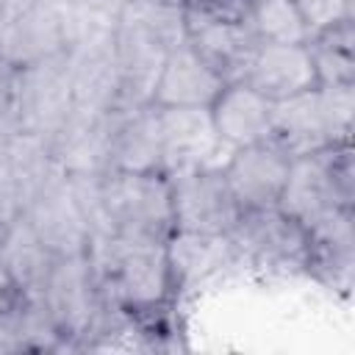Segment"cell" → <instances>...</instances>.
I'll return each instance as SVG.
<instances>
[{
	"label": "cell",
	"mask_w": 355,
	"mask_h": 355,
	"mask_svg": "<svg viewBox=\"0 0 355 355\" xmlns=\"http://www.w3.org/2000/svg\"><path fill=\"white\" fill-rule=\"evenodd\" d=\"M114 47L122 83L119 108L150 105L164 61L178 47L166 22L139 3H125L114 31Z\"/></svg>",
	"instance_id": "4"
},
{
	"label": "cell",
	"mask_w": 355,
	"mask_h": 355,
	"mask_svg": "<svg viewBox=\"0 0 355 355\" xmlns=\"http://www.w3.org/2000/svg\"><path fill=\"white\" fill-rule=\"evenodd\" d=\"M161 122V172H183V169H205L222 166L233 153L216 133L211 119V108H183L169 105L158 108Z\"/></svg>",
	"instance_id": "10"
},
{
	"label": "cell",
	"mask_w": 355,
	"mask_h": 355,
	"mask_svg": "<svg viewBox=\"0 0 355 355\" xmlns=\"http://www.w3.org/2000/svg\"><path fill=\"white\" fill-rule=\"evenodd\" d=\"M288 166H291V155L275 139H263L233 150L222 164V175L239 208L255 211V208L277 205Z\"/></svg>",
	"instance_id": "11"
},
{
	"label": "cell",
	"mask_w": 355,
	"mask_h": 355,
	"mask_svg": "<svg viewBox=\"0 0 355 355\" xmlns=\"http://www.w3.org/2000/svg\"><path fill=\"white\" fill-rule=\"evenodd\" d=\"M3 158L17 180V189L22 194V208L28 205V200L61 169L53 158L50 141L25 130H11L3 141Z\"/></svg>",
	"instance_id": "25"
},
{
	"label": "cell",
	"mask_w": 355,
	"mask_h": 355,
	"mask_svg": "<svg viewBox=\"0 0 355 355\" xmlns=\"http://www.w3.org/2000/svg\"><path fill=\"white\" fill-rule=\"evenodd\" d=\"M33 233L53 255H83L89 247V225L75 202L69 178L58 169L22 208Z\"/></svg>",
	"instance_id": "12"
},
{
	"label": "cell",
	"mask_w": 355,
	"mask_h": 355,
	"mask_svg": "<svg viewBox=\"0 0 355 355\" xmlns=\"http://www.w3.org/2000/svg\"><path fill=\"white\" fill-rule=\"evenodd\" d=\"M130 3V0H128ZM147 3H169V6H186V0H147Z\"/></svg>",
	"instance_id": "33"
},
{
	"label": "cell",
	"mask_w": 355,
	"mask_h": 355,
	"mask_svg": "<svg viewBox=\"0 0 355 355\" xmlns=\"http://www.w3.org/2000/svg\"><path fill=\"white\" fill-rule=\"evenodd\" d=\"M19 214H22V194H19L17 180L3 158V150H0V227L14 222Z\"/></svg>",
	"instance_id": "31"
},
{
	"label": "cell",
	"mask_w": 355,
	"mask_h": 355,
	"mask_svg": "<svg viewBox=\"0 0 355 355\" xmlns=\"http://www.w3.org/2000/svg\"><path fill=\"white\" fill-rule=\"evenodd\" d=\"M222 86H225V80L219 78V72L214 67H208L189 42H183L164 61V69H161L155 92H153V105H158V108H169V105L208 108L216 100V94L222 92Z\"/></svg>",
	"instance_id": "19"
},
{
	"label": "cell",
	"mask_w": 355,
	"mask_h": 355,
	"mask_svg": "<svg viewBox=\"0 0 355 355\" xmlns=\"http://www.w3.org/2000/svg\"><path fill=\"white\" fill-rule=\"evenodd\" d=\"M311 36L344 17H355L352 14V0H294Z\"/></svg>",
	"instance_id": "28"
},
{
	"label": "cell",
	"mask_w": 355,
	"mask_h": 355,
	"mask_svg": "<svg viewBox=\"0 0 355 355\" xmlns=\"http://www.w3.org/2000/svg\"><path fill=\"white\" fill-rule=\"evenodd\" d=\"M308 230V261L305 272L313 275L330 291L347 294L355 272V230L352 208H333L316 219Z\"/></svg>",
	"instance_id": "15"
},
{
	"label": "cell",
	"mask_w": 355,
	"mask_h": 355,
	"mask_svg": "<svg viewBox=\"0 0 355 355\" xmlns=\"http://www.w3.org/2000/svg\"><path fill=\"white\" fill-rule=\"evenodd\" d=\"M108 3H114V6H116V8H122V6H125V3H128V0H108Z\"/></svg>",
	"instance_id": "35"
},
{
	"label": "cell",
	"mask_w": 355,
	"mask_h": 355,
	"mask_svg": "<svg viewBox=\"0 0 355 355\" xmlns=\"http://www.w3.org/2000/svg\"><path fill=\"white\" fill-rule=\"evenodd\" d=\"M255 0H186V11L219 19H247Z\"/></svg>",
	"instance_id": "30"
},
{
	"label": "cell",
	"mask_w": 355,
	"mask_h": 355,
	"mask_svg": "<svg viewBox=\"0 0 355 355\" xmlns=\"http://www.w3.org/2000/svg\"><path fill=\"white\" fill-rule=\"evenodd\" d=\"M103 208L114 236L166 244L175 233L172 191L164 172H103Z\"/></svg>",
	"instance_id": "2"
},
{
	"label": "cell",
	"mask_w": 355,
	"mask_h": 355,
	"mask_svg": "<svg viewBox=\"0 0 355 355\" xmlns=\"http://www.w3.org/2000/svg\"><path fill=\"white\" fill-rule=\"evenodd\" d=\"M42 302L50 311L58 333L64 336L67 347H86L97 319L103 316L105 305L94 275L92 263L83 255H55L53 269L47 275Z\"/></svg>",
	"instance_id": "6"
},
{
	"label": "cell",
	"mask_w": 355,
	"mask_h": 355,
	"mask_svg": "<svg viewBox=\"0 0 355 355\" xmlns=\"http://www.w3.org/2000/svg\"><path fill=\"white\" fill-rule=\"evenodd\" d=\"M72 108L75 103H72V86H69V69L64 53L19 69L17 108H14L17 130L50 141Z\"/></svg>",
	"instance_id": "9"
},
{
	"label": "cell",
	"mask_w": 355,
	"mask_h": 355,
	"mask_svg": "<svg viewBox=\"0 0 355 355\" xmlns=\"http://www.w3.org/2000/svg\"><path fill=\"white\" fill-rule=\"evenodd\" d=\"M119 108L89 111L72 108L64 125L53 133L50 150L67 175H94L111 169V141Z\"/></svg>",
	"instance_id": "13"
},
{
	"label": "cell",
	"mask_w": 355,
	"mask_h": 355,
	"mask_svg": "<svg viewBox=\"0 0 355 355\" xmlns=\"http://www.w3.org/2000/svg\"><path fill=\"white\" fill-rule=\"evenodd\" d=\"M186 42L208 67L219 72L225 83L244 80L261 44L247 19H219L197 11H186Z\"/></svg>",
	"instance_id": "14"
},
{
	"label": "cell",
	"mask_w": 355,
	"mask_h": 355,
	"mask_svg": "<svg viewBox=\"0 0 355 355\" xmlns=\"http://www.w3.org/2000/svg\"><path fill=\"white\" fill-rule=\"evenodd\" d=\"M352 136L344 103L333 89L316 86L302 94L275 103L272 139L291 155L319 153L333 144H347Z\"/></svg>",
	"instance_id": "5"
},
{
	"label": "cell",
	"mask_w": 355,
	"mask_h": 355,
	"mask_svg": "<svg viewBox=\"0 0 355 355\" xmlns=\"http://www.w3.org/2000/svg\"><path fill=\"white\" fill-rule=\"evenodd\" d=\"M25 6H31V3H28V0H0V31H3Z\"/></svg>",
	"instance_id": "32"
},
{
	"label": "cell",
	"mask_w": 355,
	"mask_h": 355,
	"mask_svg": "<svg viewBox=\"0 0 355 355\" xmlns=\"http://www.w3.org/2000/svg\"><path fill=\"white\" fill-rule=\"evenodd\" d=\"M55 8L64 31V53L86 42L108 39L116 31L119 8L108 0H61Z\"/></svg>",
	"instance_id": "26"
},
{
	"label": "cell",
	"mask_w": 355,
	"mask_h": 355,
	"mask_svg": "<svg viewBox=\"0 0 355 355\" xmlns=\"http://www.w3.org/2000/svg\"><path fill=\"white\" fill-rule=\"evenodd\" d=\"M319 86L355 83V17H344L308 39Z\"/></svg>",
	"instance_id": "24"
},
{
	"label": "cell",
	"mask_w": 355,
	"mask_h": 355,
	"mask_svg": "<svg viewBox=\"0 0 355 355\" xmlns=\"http://www.w3.org/2000/svg\"><path fill=\"white\" fill-rule=\"evenodd\" d=\"M53 261H55V255L33 233L25 214H19L14 222L3 225V230H0V269L6 272V277L11 280V286L22 297L42 300Z\"/></svg>",
	"instance_id": "21"
},
{
	"label": "cell",
	"mask_w": 355,
	"mask_h": 355,
	"mask_svg": "<svg viewBox=\"0 0 355 355\" xmlns=\"http://www.w3.org/2000/svg\"><path fill=\"white\" fill-rule=\"evenodd\" d=\"M244 83H250L272 103L319 86L308 44H275V42L258 44L250 69L244 75Z\"/></svg>",
	"instance_id": "17"
},
{
	"label": "cell",
	"mask_w": 355,
	"mask_h": 355,
	"mask_svg": "<svg viewBox=\"0 0 355 355\" xmlns=\"http://www.w3.org/2000/svg\"><path fill=\"white\" fill-rule=\"evenodd\" d=\"M166 255L172 266V280L178 286L197 283L214 275L227 258L236 255L227 236H200V233H172L166 241Z\"/></svg>",
	"instance_id": "23"
},
{
	"label": "cell",
	"mask_w": 355,
	"mask_h": 355,
	"mask_svg": "<svg viewBox=\"0 0 355 355\" xmlns=\"http://www.w3.org/2000/svg\"><path fill=\"white\" fill-rule=\"evenodd\" d=\"M161 122L158 105L119 108L114 141H111V169L125 172H161Z\"/></svg>",
	"instance_id": "22"
},
{
	"label": "cell",
	"mask_w": 355,
	"mask_h": 355,
	"mask_svg": "<svg viewBox=\"0 0 355 355\" xmlns=\"http://www.w3.org/2000/svg\"><path fill=\"white\" fill-rule=\"evenodd\" d=\"M236 255L280 272H305L308 230L286 216L280 208L241 211L239 222L227 233Z\"/></svg>",
	"instance_id": "8"
},
{
	"label": "cell",
	"mask_w": 355,
	"mask_h": 355,
	"mask_svg": "<svg viewBox=\"0 0 355 355\" xmlns=\"http://www.w3.org/2000/svg\"><path fill=\"white\" fill-rule=\"evenodd\" d=\"M28 3H39V6H58L61 0H28Z\"/></svg>",
	"instance_id": "34"
},
{
	"label": "cell",
	"mask_w": 355,
	"mask_h": 355,
	"mask_svg": "<svg viewBox=\"0 0 355 355\" xmlns=\"http://www.w3.org/2000/svg\"><path fill=\"white\" fill-rule=\"evenodd\" d=\"M17 80H19V67H14L6 58H0V128L8 130V133L17 130V125H14Z\"/></svg>",
	"instance_id": "29"
},
{
	"label": "cell",
	"mask_w": 355,
	"mask_h": 355,
	"mask_svg": "<svg viewBox=\"0 0 355 355\" xmlns=\"http://www.w3.org/2000/svg\"><path fill=\"white\" fill-rule=\"evenodd\" d=\"M61 53L64 31L55 6L31 3L0 31V58L19 69Z\"/></svg>",
	"instance_id": "20"
},
{
	"label": "cell",
	"mask_w": 355,
	"mask_h": 355,
	"mask_svg": "<svg viewBox=\"0 0 355 355\" xmlns=\"http://www.w3.org/2000/svg\"><path fill=\"white\" fill-rule=\"evenodd\" d=\"M208 108H211V119L216 125L219 139L230 150L272 139L275 103L266 100L261 92H255L244 80L225 83L222 92L216 94V100Z\"/></svg>",
	"instance_id": "18"
},
{
	"label": "cell",
	"mask_w": 355,
	"mask_h": 355,
	"mask_svg": "<svg viewBox=\"0 0 355 355\" xmlns=\"http://www.w3.org/2000/svg\"><path fill=\"white\" fill-rule=\"evenodd\" d=\"M355 169H352V147L333 144L319 153L291 158L283 191L277 205L286 216L311 227L316 219L330 214L333 208H352L355 197Z\"/></svg>",
	"instance_id": "3"
},
{
	"label": "cell",
	"mask_w": 355,
	"mask_h": 355,
	"mask_svg": "<svg viewBox=\"0 0 355 355\" xmlns=\"http://www.w3.org/2000/svg\"><path fill=\"white\" fill-rule=\"evenodd\" d=\"M247 22L261 42L308 44L311 39V31L294 0H255Z\"/></svg>",
	"instance_id": "27"
},
{
	"label": "cell",
	"mask_w": 355,
	"mask_h": 355,
	"mask_svg": "<svg viewBox=\"0 0 355 355\" xmlns=\"http://www.w3.org/2000/svg\"><path fill=\"white\" fill-rule=\"evenodd\" d=\"M172 191V214L178 233L200 236H227L241 216L233 200L222 166L183 169L166 175Z\"/></svg>",
	"instance_id": "7"
},
{
	"label": "cell",
	"mask_w": 355,
	"mask_h": 355,
	"mask_svg": "<svg viewBox=\"0 0 355 355\" xmlns=\"http://www.w3.org/2000/svg\"><path fill=\"white\" fill-rule=\"evenodd\" d=\"M86 258L103 302L139 316L164 308L175 280L166 255V244L130 241L114 233L89 239Z\"/></svg>",
	"instance_id": "1"
},
{
	"label": "cell",
	"mask_w": 355,
	"mask_h": 355,
	"mask_svg": "<svg viewBox=\"0 0 355 355\" xmlns=\"http://www.w3.org/2000/svg\"><path fill=\"white\" fill-rule=\"evenodd\" d=\"M0 230H3V227H0Z\"/></svg>",
	"instance_id": "36"
},
{
	"label": "cell",
	"mask_w": 355,
	"mask_h": 355,
	"mask_svg": "<svg viewBox=\"0 0 355 355\" xmlns=\"http://www.w3.org/2000/svg\"><path fill=\"white\" fill-rule=\"evenodd\" d=\"M64 55H67L75 108H89V111H114V108H119L122 83H119V64H116L114 36L78 44V47L67 50Z\"/></svg>",
	"instance_id": "16"
}]
</instances>
